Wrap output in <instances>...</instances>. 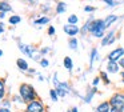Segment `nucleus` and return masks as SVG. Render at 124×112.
<instances>
[{"label": "nucleus", "mask_w": 124, "mask_h": 112, "mask_svg": "<svg viewBox=\"0 0 124 112\" xmlns=\"http://www.w3.org/2000/svg\"><path fill=\"white\" fill-rule=\"evenodd\" d=\"M105 23L103 19H93V17H89V20L84 24L83 29H81V33H89L92 35L93 37H97V39H103L105 35Z\"/></svg>", "instance_id": "obj_1"}, {"label": "nucleus", "mask_w": 124, "mask_h": 112, "mask_svg": "<svg viewBox=\"0 0 124 112\" xmlns=\"http://www.w3.org/2000/svg\"><path fill=\"white\" fill-rule=\"evenodd\" d=\"M109 104L112 108L120 109V111H124V93L123 92H116L113 93L109 97Z\"/></svg>", "instance_id": "obj_2"}, {"label": "nucleus", "mask_w": 124, "mask_h": 112, "mask_svg": "<svg viewBox=\"0 0 124 112\" xmlns=\"http://www.w3.org/2000/svg\"><path fill=\"white\" fill-rule=\"evenodd\" d=\"M20 95H22L24 101L31 103V101H33V97H35V91L30 84H22L20 85Z\"/></svg>", "instance_id": "obj_3"}, {"label": "nucleus", "mask_w": 124, "mask_h": 112, "mask_svg": "<svg viewBox=\"0 0 124 112\" xmlns=\"http://www.w3.org/2000/svg\"><path fill=\"white\" fill-rule=\"evenodd\" d=\"M123 56H124V48L117 47L108 53V61H117L119 63V60H120Z\"/></svg>", "instance_id": "obj_4"}, {"label": "nucleus", "mask_w": 124, "mask_h": 112, "mask_svg": "<svg viewBox=\"0 0 124 112\" xmlns=\"http://www.w3.org/2000/svg\"><path fill=\"white\" fill-rule=\"evenodd\" d=\"M116 40V31L115 29H111L107 35H104V37L101 39V45L103 47H107V45L113 44Z\"/></svg>", "instance_id": "obj_5"}, {"label": "nucleus", "mask_w": 124, "mask_h": 112, "mask_svg": "<svg viewBox=\"0 0 124 112\" xmlns=\"http://www.w3.org/2000/svg\"><path fill=\"white\" fill-rule=\"evenodd\" d=\"M63 29H64V32L67 35H70V36H76L79 32H81L80 28H79L78 25H75V24H65V25L63 27Z\"/></svg>", "instance_id": "obj_6"}, {"label": "nucleus", "mask_w": 124, "mask_h": 112, "mask_svg": "<svg viewBox=\"0 0 124 112\" xmlns=\"http://www.w3.org/2000/svg\"><path fill=\"white\" fill-rule=\"evenodd\" d=\"M44 107L40 101H31L27 107V112H43Z\"/></svg>", "instance_id": "obj_7"}, {"label": "nucleus", "mask_w": 124, "mask_h": 112, "mask_svg": "<svg viewBox=\"0 0 124 112\" xmlns=\"http://www.w3.org/2000/svg\"><path fill=\"white\" fill-rule=\"evenodd\" d=\"M120 71V64L117 61H108L107 63V72L108 73H117Z\"/></svg>", "instance_id": "obj_8"}, {"label": "nucleus", "mask_w": 124, "mask_h": 112, "mask_svg": "<svg viewBox=\"0 0 124 112\" xmlns=\"http://www.w3.org/2000/svg\"><path fill=\"white\" fill-rule=\"evenodd\" d=\"M111 108L112 107H111L109 101H103L96 107V112H107V111H111Z\"/></svg>", "instance_id": "obj_9"}, {"label": "nucleus", "mask_w": 124, "mask_h": 112, "mask_svg": "<svg viewBox=\"0 0 124 112\" xmlns=\"http://www.w3.org/2000/svg\"><path fill=\"white\" fill-rule=\"evenodd\" d=\"M20 51H22L23 53H25V55L31 56V57L33 56V48H32V47H30V45L20 44Z\"/></svg>", "instance_id": "obj_10"}, {"label": "nucleus", "mask_w": 124, "mask_h": 112, "mask_svg": "<svg viewBox=\"0 0 124 112\" xmlns=\"http://www.w3.org/2000/svg\"><path fill=\"white\" fill-rule=\"evenodd\" d=\"M95 60H99V52H97L96 48H93V49L91 51V56H89V67L92 68V65H93Z\"/></svg>", "instance_id": "obj_11"}, {"label": "nucleus", "mask_w": 124, "mask_h": 112, "mask_svg": "<svg viewBox=\"0 0 124 112\" xmlns=\"http://www.w3.org/2000/svg\"><path fill=\"white\" fill-rule=\"evenodd\" d=\"M116 20H117V16H116V15H108L107 17L104 19V23H105V27H107V28H109V27L112 25V24L115 23Z\"/></svg>", "instance_id": "obj_12"}, {"label": "nucleus", "mask_w": 124, "mask_h": 112, "mask_svg": "<svg viewBox=\"0 0 124 112\" xmlns=\"http://www.w3.org/2000/svg\"><path fill=\"white\" fill-rule=\"evenodd\" d=\"M68 45H70V48H71L72 51H76V49H78V47H79L78 39H76V37H71L70 41H68Z\"/></svg>", "instance_id": "obj_13"}, {"label": "nucleus", "mask_w": 124, "mask_h": 112, "mask_svg": "<svg viewBox=\"0 0 124 112\" xmlns=\"http://www.w3.org/2000/svg\"><path fill=\"white\" fill-rule=\"evenodd\" d=\"M95 93H96V87H93L92 89H89V91H88L87 96L84 97V101H85V103H91V100H92V97H93Z\"/></svg>", "instance_id": "obj_14"}, {"label": "nucleus", "mask_w": 124, "mask_h": 112, "mask_svg": "<svg viewBox=\"0 0 124 112\" xmlns=\"http://www.w3.org/2000/svg\"><path fill=\"white\" fill-rule=\"evenodd\" d=\"M64 67L68 69V71H72L73 63H72V59H71L70 56H65L64 57Z\"/></svg>", "instance_id": "obj_15"}, {"label": "nucleus", "mask_w": 124, "mask_h": 112, "mask_svg": "<svg viewBox=\"0 0 124 112\" xmlns=\"http://www.w3.org/2000/svg\"><path fill=\"white\" fill-rule=\"evenodd\" d=\"M17 67H19L20 69H23V71H27V69H28L27 61L23 60V59H19V60H17Z\"/></svg>", "instance_id": "obj_16"}, {"label": "nucleus", "mask_w": 124, "mask_h": 112, "mask_svg": "<svg viewBox=\"0 0 124 112\" xmlns=\"http://www.w3.org/2000/svg\"><path fill=\"white\" fill-rule=\"evenodd\" d=\"M65 11H67V4H65V3H59L57 7H56V12L63 13V12H65Z\"/></svg>", "instance_id": "obj_17"}, {"label": "nucleus", "mask_w": 124, "mask_h": 112, "mask_svg": "<svg viewBox=\"0 0 124 112\" xmlns=\"http://www.w3.org/2000/svg\"><path fill=\"white\" fill-rule=\"evenodd\" d=\"M99 76H100V79H101L105 83V84H109V83H111V80L108 79V75H107V72L101 71V72H100V75H99Z\"/></svg>", "instance_id": "obj_18"}, {"label": "nucleus", "mask_w": 124, "mask_h": 112, "mask_svg": "<svg viewBox=\"0 0 124 112\" xmlns=\"http://www.w3.org/2000/svg\"><path fill=\"white\" fill-rule=\"evenodd\" d=\"M78 21H79V17L76 15H71V16H68V24H78Z\"/></svg>", "instance_id": "obj_19"}, {"label": "nucleus", "mask_w": 124, "mask_h": 112, "mask_svg": "<svg viewBox=\"0 0 124 112\" xmlns=\"http://www.w3.org/2000/svg\"><path fill=\"white\" fill-rule=\"evenodd\" d=\"M0 11H3V12H6V11H11V5H8L7 3H0Z\"/></svg>", "instance_id": "obj_20"}, {"label": "nucleus", "mask_w": 124, "mask_h": 112, "mask_svg": "<svg viewBox=\"0 0 124 112\" xmlns=\"http://www.w3.org/2000/svg\"><path fill=\"white\" fill-rule=\"evenodd\" d=\"M20 20H22L20 16H11V17H9V23L11 24H17Z\"/></svg>", "instance_id": "obj_21"}, {"label": "nucleus", "mask_w": 124, "mask_h": 112, "mask_svg": "<svg viewBox=\"0 0 124 112\" xmlns=\"http://www.w3.org/2000/svg\"><path fill=\"white\" fill-rule=\"evenodd\" d=\"M49 95H51V99H52L54 101H57V97H59V95H57L56 89H51V91H49Z\"/></svg>", "instance_id": "obj_22"}, {"label": "nucleus", "mask_w": 124, "mask_h": 112, "mask_svg": "<svg viewBox=\"0 0 124 112\" xmlns=\"http://www.w3.org/2000/svg\"><path fill=\"white\" fill-rule=\"evenodd\" d=\"M48 21H49L48 17H41V19L35 20V24H46V23H48Z\"/></svg>", "instance_id": "obj_23"}, {"label": "nucleus", "mask_w": 124, "mask_h": 112, "mask_svg": "<svg viewBox=\"0 0 124 112\" xmlns=\"http://www.w3.org/2000/svg\"><path fill=\"white\" fill-rule=\"evenodd\" d=\"M103 1H104L105 4L108 5V7H111V8H113V7L116 5V1H115V0H103Z\"/></svg>", "instance_id": "obj_24"}, {"label": "nucleus", "mask_w": 124, "mask_h": 112, "mask_svg": "<svg viewBox=\"0 0 124 112\" xmlns=\"http://www.w3.org/2000/svg\"><path fill=\"white\" fill-rule=\"evenodd\" d=\"M4 96V83L0 81V99Z\"/></svg>", "instance_id": "obj_25"}, {"label": "nucleus", "mask_w": 124, "mask_h": 112, "mask_svg": "<svg viewBox=\"0 0 124 112\" xmlns=\"http://www.w3.org/2000/svg\"><path fill=\"white\" fill-rule=\"evenodd\" d=\"M100 80H101V79H100V76H96L93 79V81H92V85H93V87H97V84L100 83Z\"/></svg>", "instance_id": "obj_26"}, {"label": "nucleus", "mask_w": 124, "mask_h": 112, "mask_svg": "<svg viewBox=\"0 0 124 112\" xmlns=\"http://www.w3.org/2000/svg\"><path fill=\"white\" fill-rule=\"evenodd\" d=\"M95 9H96V8L91 7V5H85V7H84V11H85V12H93Z\"/></svg>", "instance_id": "obj_27"}, {"label": "nucleus", "mask_w": 124, "mask_h": 112, "mask_svg": "<svg viewBox=\"0 0 124 112\" xmlns=\"http://www.w3.org/2000/svg\"><path fill=\"white\" fill-rule=\"evenodd\" d=\"M119 64H120V67H121V68L124 69V56H123V57L120 59V60H119Z\"/></svg>", "instance_id": "obj_28"}, {"label": "nucleus", "mask_w": 124, "mask_h": 112, "mask_svg": "<svg viewBox=\"0 0 124 112\" xmlns=\"http://www.w3.org/2000/svg\"><path fill=\"white\" fill-rule=\"evenodd\" d=\"M48 33H49V35H54V33H55V28H54V27H49Z\"/></svg>", "instance_id": "obj_29"}, {"label": "nucleus", "mask_w": 124, "mask_h": 112, "mask_svg": "<svg viewBox=\"0 0 124 112\" xmlns=\"http://www.w3.org/2000/svg\"><path fill=\"white\" fill-rule=\"evenodd\" d=\"M40 64H41L43 67H47V65H48V61H47V60H41Z\"/></svg>", "instance_id": "obj_30"}, {"label": "nucleus", "mask_w": 124, "mask_h": 112, "mask_svg": "<svg viewBox=\"0 0 124 112\" xmlns=\"http://www.w3.org/2000/svg\"><path fill=\"white\" fill-rule=\"evenodd\" d=\"M120 77H121V81L124 83V71H121V72H120Z\"/></svg>", "instance_id": "obj_31"}, {"label": "nucleus", "mask_w": 124, "mask_h": 112, "mask_svg": "<svg viewBox=\"0 0 124 112\" xmlns=\"http://www.w3.org/2000/svg\"><path fill=\"white\" fill-rule=\"evenodd\" d=\"M111 112H124V111H120V109H116V108H111Z\"/></svg>", "instance_id": "obj_32"}, {"label": "nucleus", "mask_w": 124, "mask_h": 112, "mask_svg": "<svg viewBox=\"0 0 124 112\" xmlns=\"http://www.w3.org/2000/svg\"><path fill=\"white\" fill-rule=\"evenodd\" d=\"M0 112H9V109H7V108H0Z\"/></svg>", "instance_id": "obj_33"}, {"label": "nucleus", "mask_w": 124, "mask_h": 112, "mask_svg": "<svg viewBox=\"0 0 124 112\" xmlns=\"http://www.w3.org/2000/svg\"><path fill=\"white\" fill-rule=\"evenodd\" d=\"M71 111H72V112H79V109H78V107H73V108L71 109Z\"/></svg>", "instance_id": "obj_34"}, {"label": "nucleus", "mask_w": 124, "mask_h": 112, "mask_svg": "<svg viewBox=\"0 0 124 112\" xmlns=\"http://www.w3.org/2000/svg\"><path fill=\"white\" fill-rule=\"evenodd\" d=\"M4 17V12H1V13H0V19H3Z\"/></svg>", "instance_id": "obj_35"}, {"label": "nucleus", "mask_w": 124, "mask_h": 112, "mask_svg": "<svg viewBox=\"0 0 124 112\" xmlns=\"http://www.w3.org/2000/svg\"><path fill=\"white\" fill-rule=\"evenodd\" d=\"M1 55H3V51H1V49H0V56H1Z\"/></svg>", "instance_id": "obj_36"}, {"label": "nucleus", "mask_w": 124, "mask_h": 112, "mask_svg": "<svg viewBox=\"0 0 124 112\" xmlns=\"http://www.w3.org/2000/svg\"><path fill=\"white\" fill-rule=\"evenodd\" d=\"M68 112H72V111H68Z\"/></svg>", "instance_id": "obj_37"}, {"label": "nucleus", "mask_w": 124, "mask_h": 112, "mask_svg": "<svg viewBox=\"0 0 124 112\" xmlns=\"http://www.w3.org/2000/svg\"><path fill=\"white\" fill-rule=\"evenodd\" d=\"M107 112H111V111H107Z\"/></svg>", "instance_id": "obj_38"}, {"label": "nucleus", "mask_w": 124, "mask_h": 112, "mask_svg": "<svg viewBox=\"0 0 124 112\" xmlns=\"http://www.w3.org/2000/svg\"><path fill=\"white\" fill-rule=\"evenodd\" d=\"M115 1H117V0H115Z\"/></svg>", "instance_id": "obj_39"}]
</instances>
